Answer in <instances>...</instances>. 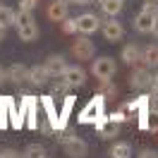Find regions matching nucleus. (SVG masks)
I'll return each mask as SVG.
<instances>
[{
	"instance_id": "14",
	"label": "nucleus",
	"mask_w": 158,
	"mask_h": 158,
	"mask_svg": "<svg viewBox=\"0 0 158 158\" xmlns=\"http://www.w3.org/2000/svg\"><path fill=\"white\" fill-rule=\"evenodd\" d=\"M120 60H122L125 65H137V60H141V48H139L137 43H127V46L122 48Z\"/></svg>"
},
{
	"instance_id": "5",
	"label": "nucleus",
	"mask_w": 158,
	"mask_h": 158,
	"mask_svg": "<svg viewBox=\"0 0 158 158\" xmlns=\"http://www.w3.org/2000/svg\"><path fill=\"white\" fill-rule=\"evenodd\" d=\"M94 125H96V132H98L101 139H113V137H118V132H120V125L115 120H110L108 115H101Z\"/></svg>"
},
{
	"instance_id": "27",
	"label": "nucleus",
	"mask_w": 158,
	"mask_h": 158,
	"mask_svg": "<svg viewBox=\"0 0 158 158\" xmlns=\"http://www.w3.org/2000/svg\"><path fill=\"white\" fill-rule=\"evenodd\" d=\"M69 89H72V86H69L67 81L60 77V81H55V84H53V94H50V96H67Z\"/></svg>"
},
{
	"instance_id": "6",
	"label": "nucleus",
	"mask_w": 158,
	"mask_h": 158,
	"mask_svg": "<svg viewBox=\"0 0 158 158\" xmlns=\"http://www.w3.org/2000/svg\"><path fill=\"white\" fill-rule=\"evenodd\" d=\"M94 53H96V48H94V43L89 41V36H81V39H77L72 43V55L77 60H91Z\"/></svg>"
},
{
	"instance_id": "30",
	"label": "nucleus",
	"mask_w": 158,
	"mask_h": 158,
	"mask_svg": "<svg viewBox=\"0 0 158 158\" xmlns=\"http://www.w3.org/2000/svg\"><path fill=\"white\" fill-rule=\"evenodd\" d=\"M31 22H34V17L29 12H17V24L15 27H24V24H31Z\"/></svg>"
},
{
	"instance_id": "33",
	"label": "nucleus",
	"mask_w": 158,
	"mask_h": 158,
	"mask_svg": "<svg viewBox=\"0 0 158 158\" xmlns=\"http://www.w3.org/2000/svg\"><path fill=\"white\" fill-rule=\"evenodd\" d=\"M0 158H22V153H17L15 148H5V151H0Z\"/></svg>"
},
{
	"instance_id": "23",
	"label": "nucleus",
	"mask_w": 158,
	"mask_h": 158,
	"mask_svg": "<svg viewBox=\"0 0 158 158\" xmlns=\"http://www.w3.org/2000/svg\"><path fill=\"white\" fill-rule=\"evenodd\" d=\"M110 158H132V146L127 141H118L110 148Z\"/></svg>"
},
{
	"instance_id": "19",
	"label": "nucleus",
	"mask_w": 158,
	"mask_h": 158,
	"mask_svg": "<svg viewBox=\"0 0 158 158\" xmlns=\"http://www.w3.org/2000/svg\"><path fill=\"white\" fill-rule=\"evenodd\" d=\"M153 17L151 15H146V12H139L137 17H134V29L139 31V34H151V29H153Z\"/></svg>"
},
{
	"instance_id": "8",
	"label": "nucleus",
	"mask_w": 158,
	"mask_h": 158,
	"mask_svg": "<svg viewBox=\"0 0 158 158\" xmlns=\"http://www.w3.org/2000/svg\"><path fill=\"white\" fill-rule=\"evenodd\" d=\"M77 31H79V34H84V36L96 34V31H98V15H91V12H86V15L77 17Z\"/></svg>"
},
{
	"instance_id": "38",
	"label": "nucleus",
	"mask_w": 158,
	"mask_h": 158,
	"mask_svg": "<svg viewBox=\"0 0 158 158\" xmlns=\"http://www.w3.org/2000/svg\"><path fill=\"white\" fill-rule=\"evenodd\" d=\"M151 34L158 39V17H156V22H153V29H151Z\"/></svg>"
},
{
	"instance_id": "36",
	"label": "nucleus",
	"mask_w": 158,
	"mask_h": 158,
	"mask_svg": "<svg viewBox=\"0 0 158 158\" xmlns=\"http://www.w3.org/2000/svg\"><path fill=\"white\" fill-rule=\"evenodd\" d=\"M151 91H153V94L158 96V72L153 74V79H151Z\"/></svg>"
},
{
	"instance_id": "15",
	"label": "nucleus",
	"mask_w": 158,
	"mask_h": 158,
	"mask_svg": "<svg viewBox=\"0 0 158 158\" xmlns=\"http://www.w3.org/2000/svg\"><path fill=\"white\" fill-rule=\"evenodd\" d=\"M48 17L53 22H65L67 19V2H62V0L50 2L48 5Z\"/></svg>"
},
{
	"instance_id": "41",
	"label": "nucleus",
	"mask_w": 158,
	"mask_h": 158,
	"mask_svg": "<svg viewBox=\"0 0 158 158\" xmlns=\"http://www.w3.org/2000/svg\"><path fill=\"white\" fill-rule=\"evenodd\" d=\"M144 5H158V0H144Z\"/></svg>"
},
{
	"instance_id": "11",
	"label": "nucleus",
	"mask_w": 158,
	"mask_h": 158,
	"mask_svg": "<svg viewBox=\"0 0 158 158\" xmlns=\"http://www.w3.org/2000/svg\"><path fill=\"white\" fill-rule=\"evenodd\" d=\"M43 67L48 69L50 77H62V74H65V69H67V62H65L62 55H50V58L46 60V65H43Z\"/></svg>"
},
{
	"instance_id": "40",
	"label": "nucleus",
	"mask_w": 158,
	"mask_h": 158,
	"mask_svg": "<svg viewBox=\"0 0 158 158\" xmlns=\"http://www.w3.org/2000/svg\"><path fill=\"white\" fill-rule=\"evenodd\" d=\"M5 41V27H0V43Z\"/></svg>"
},
{
	"instance_id": "24",
	"label": "nucleus",
	"mask_w": 158,
	"mask_h": 158,
	"mask_svg": "<svg viewBox=\"0 0 158 158\" xmlns=\"http://www.w3.org/2000/svg\"><path fill=\"white\" fill-rule=\"evenodd\" d=\"M17 24V12H12L10 7H2L0 5V27H15Z\"/></svg>"
},
{
	"instance_id": "16",
	"label": "nucleus",
	"mask_w": 158,
	"mask_h": 158,
	"mask_svg": "<svg viewBox=\"0 0 158 158\" xmlns=\"http://www.w3.org/2000/svg\"><path fill=\"white\" fill-rule=\"evenodd\" d=\"M48 69L43 67V65H34V67L29 69V81L31 84H36V86H43V84H48Z\"/></svg>"
},
{
	"instance_id": "42",
	"label": "nucleus",
	"mask_w": 158,
	"mask_h": 158,
	"mask_svg": "<svg viewBox=\"0 0 158 158\" xmlns=\"http://www.w3.org/2000/svg\"><path fill=\"white\" fill-rule=\"evenodd\" d=\"M62 2H67V5H72V2H77V0H62Z\"/></svg>"
},
{
	"instance_id": "1",
	"label": "nucleus",
	"mask_w": 158,
	"mask_h": 158,
	"mask_svg": "<svg viewBox=\"0 0 158 158\" xmlns=\"http://www.w3.org/2000/svg\"><path fill=\"white\" fill-rule=\"evenodd\" d=\"M62 132H65V137H58V139L62 141L65 156H69V158H86V153H89V144H86L84 139H79L77 134H74V129L65 127Z\"/></svg>"
},
{
	"instance_id": "10",
	"label": "nucleus",
	"mask_w": 158,
	"mask_h": 158,
	"mask_svg": "<svg viewBox=\"0 0 158 158\" xmlns=\"http://www.w3.org/2000/svg\"><path fill=\"white\" fill-rule=\"evenodd\" d=\"M151 79H153V74H151L146 67L137 69V72L129 77V86H132V89H139V91L141 89H151Z\"/></svg>"
},
{
	"instance_id": "25",
	"label": "nucleus",
	"mask_w": 158,
	"mask_h": 158,
	"mask_svg": "<svg viewBox=\"0 0 158 158\" xmlns=\"http://www.w3.org/2000/svg\"><path fill=\"white\" fill-rule=\"evenodd\" d=\"M22 125H27L24 122V115L19 113V108H17V103L10 108V127H15V129H22Z\"/></svg>"
},
{
	"instance_id": "26",
	"label": "nucleus",
	"mask_w": 158,
	"mask_h": 158,
	"mask_svg": "<svg viewBox=\"0 0 158 158\" xmlns=\"http://www.w3.org/2000/svg\"><path fill=\"white\" fill-rule=\"evenodd\" d=\"M24 158H46V148L41 144H29L24 148Z\"/></svg>"
},
{
	"instance_id": "37",
	"label": "nucleus",
	"mask_w": 158,
	"mask_h": 158,
	"mask_svg": "<svg viewBox=\"0 0 158 158\" xmlns=\"http://www.w3.org/2000/svg\"><path fill=\"white\" fill-rule=\"evenodd\" d=\"M5 79H7V69H2V67H0V84H2Z\"/></svg>"
},
{
	"instance_id": "13",
	"label": "nucleus",
	"mask_w": 158,
	"mask_h": 158,
	"mask_svg": "<svg viewBox=\"0 0 158 158\" xmlns=\"http://www.w3.org/2000/svg\"><path fill=\"white\" fill-rule=\"evenodd\" d=\"M15 106L12 96H0V129L10 127V108Z\"/></svg>"
},
{
	"instance_id": "28",
	"label": "nucleus",
	"mask_w": 158,
	"mask_h": 158,
	"mask_svg": "<svg viewBox=\"0 0 158 158\" xmlns=\"http://www.w3.org/2000/svg\"><path fill=\"white\" fill-rule=\"evenodd\" d=\"M98 94H103V96L108 98V96H118V89L113 86V81H110V79H101V89H98Z\"/></svg>"
},
{
	"instance_id": "31",
	"label": "nucleus",
	"mask_w": 158,
	"mask_h": 158,
	"mask_svg": "<svg viewBox=\"0 0 158 158\" xmlns=\"http://www.w3.org/2000/svg\"><path fill=\"white\" fill-rule=\"evenodd\" d=\"M62 31H65V34H74V31H77V19L67 17V19L62 22Z\"/></svg>"
},
{
	"instance_id": "3",
	"label": "nucleus",
	"mask_w": 158,
	"mask_h": 158,
	"mask_svg": "<svg viewBox=\"0 0 158 158\" xmlns=\"http://www.w3.org/2000/svg\"><path fill=\"white\" fill-rule=\"evenodd\" d=\"M19 113L24 115V122H27V127L29 129H39V98L36 96H22L19 101Z\"/></svg>"
},
{
	"instance_id": "12",
	"label": "nucleus",
	"mask_w": 158,
	"mask_h": 158,
	"mask_svg": "<svg viewBox=\"0 0 158 158\" xmlns=\"http://www.w3.org/2000/svg\"><path fill=\"white\" fill-rule=\"evenodd\" d=\"M103 36H106V41H110V43H118L122 36H125V29H122V24L115 19H110L103 24Z\"/></svg>"
},
{
	"instance_id": "20",
	"label": "nucleus",
	"mask_w": 158,
	"mask_h": 158,
	"mask_svg": "<svg viewBox=\"0 0 158 158\" xmlns=\"http://www.w3.org/2000/svg\"><path fill=\"white\" fill-rule=\"evenodd\" d=\"M98 2H101V10L106 12L108 17L120 15V10L125 7V0H98Z\"/></svg>"
},
{
	"instance_id": "39",
	"label": "nucleus",
	"mask_w": 158,
	"mask_h": 158,
	"mask_svg": "<svg viewBox=\"0 0 158 158\" xmlns=\"http://www.w3.org/2000/svg\"><path fill=\"white\" fill-rule=\"evenodd\" d=\"M94 0H77V5H91Z\"/></svg>"
},
{
	"instance_id": "29",
	"label": "nucleus",
	"mask_w": 158,
	"mask_h": 158,
	"mask_svg": "<svg viewBox=\"0 0 158 158\" xmlns=\"http://www.w3.org/2000/svg\"><path fill=\"white\" fill-rule=\"evenodd\" d=\"M36 5H39V0H19V12H34L36 10Z\"/></svg>"
},
{
	"instance_id": "9",
	"label": "nucleus",
	"mask_w": 158,
	"mask_h": 158,
	"mask_svg": "<svg viewBox=\"0 0 158 158\" xmlns=\"http://www.w3.org/2000/svg\"><path fill=\"white\" fill-rule=\"evenodd\" d=\"M62 79L67 81L72 89H77V86H84V81H86V72L79 67V65H67V69H65Z\"/></svg>"
},
{
	"instance_id": "17",
	"label": "nucleus",
	"mask_w": 158,
	"mask_h": 158,
	"mask_svg": "<svg viewBox=\"0 0 158 158\" xmlns=\"http://www.w3.org/2000/svg\"><path fill=\"white\" fill-rule=\"evenodd\" d=\"M7 79H10V81H15V84H22L24 79H29V69L24 67L22 62H15V65H10V67H7Z\"/></svg>"
},
{
	"instance_id": "18",
	"label": "nucleus",
	"mask_w": 158,
	"mask_h": 158,
	"mask_svg": "<svg viewBox=\"0 0 158 158\" xmlns=\"http://www.w3.org/2000/svg\"><path fill=\"white\" fill-rule=\"evenodd\" d=\"M72 108H74V96L67 94V96L62 98V108H60V132L67 127V120H69V115H72Z\"/></svg>"
},
{
	"instance_id": "2",
	"label": "nucleus",
	"mask_w": 158,
	"mask_h": 158,
	"mask_svg": "<svg viewBox=\"0 0 158 158\" xmlns=\"http://www.w3.org/2000/svg\"><path fill=\"white\" fill-rule=\"evenodd\" d=\"M106 101H108V98H106L103 94H96V96L81 108V113L77 115L79 125H94L101 115H106Z\"/></svg>"
},
{
	"instance_id": "34",
	"label": "nucleus",
	"mask_w": 158,
	"mask_h": 158,
	"mask_svg": "<svg viewBox=\"0 0 158 158\" xmlns=\"http://www.w3.org/2000/svg\"><path fill=\"white\" fill-rule=\"evenodd\" d=\"M141 12H146V15H151V17L156 19V17H158V5H144Z\"/></svg>"
},
{
	"instance_id": "21",
	"label": "nucleus",
	"mask_w": 158,
	"mask_h": 158,
	"mask_svg": "<svg viewBox=\"0 0 158 158\" xmlns=\"http://www.w3.org/2000/svg\"><path fill=\"white\" fill-rule=\"evenodd\" d=\"M17 34H19L22 41H36L39 39V27H36V22H31V24L17 27Z\"/></svg>"
},
{
	"instance_id": "4",
	"label": "nucleus",
	"mask_w": 158,
	"mask_h": 158,
	"mask_svg": "<svg viewBox=\"0 0 158 158\" xmlns=\"http://www.w3.org/2000/svg\"><path fill=\"white\" fill-rule=\"evenodd\" d=\"M115 69H118V65H115V60L108 58V55L91 62V74H94V77H98V81H101V79H113Z\"/></svg>"
},
{
	"instance_id": "22",
	"label": "nucleus",
	"mask_w": 158,
	"mask_h": 158,
	"mask_svg": "<svg viewBox=\"0 0 158 158\" xmlns=\"http://www.w3.org/2000/svg\"><path fill=\"white\" fill-rule=\"evenodd\" d=\"M141 60L146 62L148 67H156L158 65V46L156 43H151V46H146V50H141Z\"/></svg>"
},
{
	"instance_id": "35",
	"label": "nucleus",
	"mask_w": 158,
	"mask_h": 158,
	"mask_svg": "<svg viewBox=\"0 0 158 158\" xmlns=\"http://www.w3.org/2000/svg\"><path fill=\"white\" fill-rule=\"evenodd\" d=\"M139 158H158V153L153 151V148H146V151H141V153H139Z\"/></svg>"
},
{
	"instance_id": "32",
	"label": "nucleus",
	"mask_w": 158,
	"mask_h": 158,
	"mask_svg": "<svg viewBox=\"0 0 158 158\" xmlns=\"http://www.w3.org/2000/svg\"><path fill=\"white\" fill-rule=\"evenodd\" d=\"M108 118H110V120H115V122H118V125H122V122H125V120H127V118H125V113H122V110H115V113H110Z\"/></svg>"
},
{
	"instance_id": "7",
	"label": "nucleus",
	"mask_w": 158,
	"mask_h": 158,
	"mask_svg": "<svg viewBox=\"0 0 158 158\" xmlns=\"http://www.w3.org/2000/svg\"><path fill=\"white\" fill-rule=\"evenodd\" d=\"M39 103H41V108L46 110V118H48L50 127L55 129V132H60V113H58V108H55V101H53V96H41Z\"/></svg>"
}]
</instances>
